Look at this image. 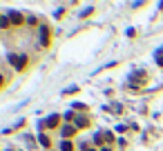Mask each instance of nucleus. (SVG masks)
I'll return each mask as SVG.
<instances>
[{"label": "nucleus", "mask_w": 163, "mask_h": 151, "mask_svg": "<svg viewBox=\"0 0 163 151\" xmlns=\"http://www.w3.org/2000/svg\"><path fill=\"white\" fill-rule=\"evenodd\" d=\"M0 27H2V29H9V20H7V18H2V20H0Z\"/></svg>", "instance_id": "nucleus-11"}, {"label": "nucleus", "mask_w": 163, "mask_h": 151, "mask_svg": "<svg viewBox=\"0 0 163 151\" xmlns=\"http://www.w3.org/2000/svg\"><path fill=\"white\" fill-rule=\"evenodd\" d=\"M0 84H2V78H0Z\"/></svg>", "instance_id": "nucleus-14"}, {"label": "nucleus", "mask_w": 163, "mask_h": 151, "mask_svg": "<svg viewBox=\"0 0 163 151\" xmlns=\"http://www.w3.org/2000/svg\"><path fill=\"white\" fill-rule=\"evenodd\" d=\"M58 118H61V116H56V113H52L49 118H45V125H47V127H56V125H58Z\"/></svg>", "instance_id": "nucleus-2"}, {"label": "nucleus", "mask_w": 163, "mask_h": 151, "mask_svg": "<svg viewBox=\"0 0 163 151\" xmlns=\"http://www.w3.org/2000/svg\"><path fill=\"white\" fill-rule=\"evenodd\" d=\"M40 145H43V147H47V149H49V138H47L45 134H40Z\"/></svg>", "instance_id": "nucleus-9"}, {"label": "nucleus", "mask_w": 163, "mask_h": 151, "mask_svg": "<svg viewBox=\"0 0 163 151\" xmlns=\"http://www.w3.org/2000/svg\"><path fill=\"white\" fill-rule=\"evenodd\" d=\"M85 125H87V118H85V116H78V118H76V127H85Z\"/></svg>", "instance_id": "nucleus-8"}, {"label": "nucleus", "mask_w": 163, "mask_h": 151, "mask_svg": "<svg viewBox=\"0 0 163 151\" xmlns=\"http://www.w3.org/2000/svg\"><path fill=\"white\" fill-rule=\"evenodd\" d=\"M0 20H2V18H0Z\"/></svg>", "instance_id": "nucleus-15"}, {"label": "nucleus", "mask_w": 163, "mask_h": 151, "mask_svg": "<svg viewBox=\"0 0 163 151\" xmlns=\"http://www.w3.org/2000/svg\"><path fill=\"white\" fill-rule=\"evenodd\" d=\"M74 134H76V127H72V125L63 127V136H65V140H67V138H72Z\"/></svg>", "instance_id": "nucleus-3"}, {"label": "nucleus", "mask_w": 163, "mask_h": 151, "mask_svg": "<svg viewBox=\"0 0 163 151\" xmlns=\"http://www.w3.org/2000/svg\"><path fill=\"white\" fill-rule=\"evenodd\" d=\"M101 151H112V149H110V147H103V149H101Z\"/></svg>", "instance_id": "nucleus-12"}, {"label": "nucleus", "mask_w": 163, "mask_h": 151, "mask_svg": "<svg viewBox=\"0 0 163 151\" xmlns=\"http://www.w3.org/2000/svg\"><path fill=\"white\" fill-rule=\"evenodd\" d=\"M9 62H11V64H14V67H18V58H16V56H14V53H9Z\"/></svg>", "instance_id": "nucleus-10"}, {"label": "nucleus", "mask_w": 163, "mask_h": 151, "mask_svg": "<svg viewBox=\"0 0 163 151\" xmlns=\"http://www.w3.org/2000/svg\"><path fill=\"white\" fill-rule=\"evenodd\" d=\"M61 151H74V147H72L69 140H63V142H61Z\"/></svg>", "instance_id": "nucleus-5"}, {"label": "nucleus", "mask_w": 163, "mask_h": 151, "mask_svg": "<svg viewBox=\"0 0 163 151\" xmlns=\"http://www.w3.org/2000/svg\"><path fill=\"white\" fill-rule=\"evenodd\" d=\"M9 20H11V22H23V16L20 14H18V11H9Z\"/></svg>", "instance_id": "nucleus-4"}, {"label": "nucleus", "mask_w": 163, "mask_h": 151, "mask_svg": "<svg viewBox=\"0 0 163 151\" xmlns=\"http://www.w3.org/2000/svg\"><path fill=\"white\" fill-rule=\"evenodd\" d=\"M143 78H145V73H143V71H134L130 76V80H143Z\"/></svg>", "instance_id": "nucleus-7"}, {"label": "nucleus", "mask_w": 163, "mask_h": 151, "mask_svg": "<svg viewBox=\"0 0 163 151\" xmlns=\"http://www.w3.org/2000/svg\"><path fill=\"white\" fill-rule=\"evenodd\" d=\"M25 64H27V56H18V67L16 69H25Z\"/></svg>", "instance_id": "nucleus-6"}, {"label": "nucleus", "mask_w": 163, "mask_h": 151, "mask_svg": "<svg viewBox=\"0 0 163 151\" xmlns=\"http://www.w3.org/2000/svg\"><path fill=\"white\" fill-rule=\"evenodd\" d=\"M85 151H94V149H85Z\"/></svg>", "instance_id": "nucleus-13"}, {"label": "nucleus", "mask_w": 163, "mask_h": 151, "mask_svg": "<svg viewBox=\"0 0 163 151\" xmlns=\"http://www.w3.org/2000/svg\"><path fill=\"white\" fill-rule=\"evenodd\" d=\"M40 45L43 47H49V27H47V25L40 27Z\"/></svg>", "instance_id": "nucleus-1"}]
</instances>
